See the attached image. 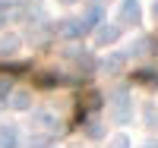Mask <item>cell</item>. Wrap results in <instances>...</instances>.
Returning <instances> with one entry per match:
<instances>
[{"mask_svg": "<svg viewBox=\"0 0 158 148\" xmlns=\"http://www.w3.org/2000/svg\"><path fill=\"white\" fill-rule=\"evenodd\" d=\"M155 13H158V6H155Z\"/></svg>", "mask_w": 158, "mask_h": 148, "instance_id": "cell-2", "label": "cell"}, {"mask_svg": "<svg viewBox=\"0 0 158 148\" xmlns=\"http://www.w3.org/2000/svg\"><path fill=\"white\" fill-rule=\"evenodd\" d=\"M123 16H127L130 22H136V16H139V6H136V0H127V3H123Z\"/></svg>", "mask_w": 158, "mask_h": 148, "instance_id": "cell-1", "label": "cell"}]
</instances>
